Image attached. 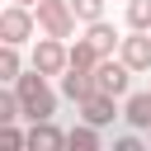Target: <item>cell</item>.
Masks as SVG:
<instances>
[{
	"mask_svg": "<svg viewBox=\"0 0 151 151\" xmlns=\"http://www.w3.org/2000/svg\"><path fill=\"white\" fill-rule=\"evenodd\" d=\"M66 142H71V132H61L52 118L28 127V151H66Z\"/></svg>",
	"mask_w": 151,
	"mask_h": 151,
	"instance_id": "ba28073f",
	"label": "cell"
},
{
	"mask_svg": "<svg viewBox=\"0 0 151 151\" xmlns=\"http://www.w3.org/2000/svg\"><path fill=\"white\" fill-rule=\"evenodd\" d=\"M38 33V14H33V5H5L0 9V42H28Z\"/></svg>",
	"mask_w": 151,
	"mask_h": 151,
	"instance_id": "3957f363",
	"label": "cell"
},
{
	"mask_svg": "<svg viewBox=\"0 0 151 151\" xmlns=\"http://www.w3.org/2000/svg\"><path fill=\"white\" fill-rule=\"evenodd\" d=\"M24 118V104H19V90L9 85L5 94H0V127H9V123H19Z\"/></svg>",
	"mask_w": 151,
	"mask_h": 151,
	"instance_id": "9a60e30c",
	"label": "cell"
},
{
	"mask_svg": "<svg viewBox=\"0 0 151 151\" xmlns=\"http://www.w3.org/2000/svg\"><path fill=\"white\" fill-rule=\"evenodd\" d=\"M61 94H66L71 104H85V99L94 94V71H76V66H71V71L61 76Z\"/></svg>",
	"mask_w": 151,
	"mask_h": 151,
	"instance_id": "30bf717a",
	"label": "cell"
},
{
	"mask_svg": "<svg viewBox=\"0 0 151 151\" xmlns=\"http://www.w3.org/2000/svg\"><path fill=\"white\" fill-rule=\"evenodd\" d=\"M33 14H38V28H42L47 38H71V33H76V9H71V0H38Z\"/></svg>",
	"mask_w": 151,
	"mask_h": 151,
	"instance_id": "7a4b0ae2",
	"label": "cell"
},
{
	"mask_svg": "<svg viewBox=\"0 0 151 151\" xmlns=\"http://www.w3.org/2000/svg\"><path fill=\"white\" fill-rule=\"evenodd\" d=\"M118 57H123L132 71H151V33H146V28H132V33L118 42Z\"/></svg>",
	"mask_w": 151,
	"mask_h": 151,
	"instance_id": "8992f818",
	"label": "cell"
},
{
	"mask_svg": "<svg viewBox=\"0 0 151 151\" xmlns=\"http://www.w3.org/2000/svg\"><path fill=\"white\" fill-rule=\"evenodd\" d=\"M33 66L42 71V76H66L71 71V47H66V38H38L33 42Z\"/></svg>",
	"mask_w": 151,
	"mask_h": 151,
	"instance_id": "277c9868",
	"label": "cell"
},
{
	"mask_svg": "<svg viewBox=\"0 0 151 151\" xmlns=\"http://www.w3.org/2000/svg\"><path fill=\"white\" fill-rule=\"evenodd\" d=\"M14 90H19V104H24V118H28V123H42V118L57 113V90L47 85V76H42L38 66L24 71V76L14 80Z\"/></svg>",
	"mask_w": 151,
	"mask_h": 151,
	"instance_id": "6da1fadb",
	"label": "cell"
},
{
	"mask_svg": "<svg viewBox=\"0 0 151 151\" xmlns=\"http://www.w3.org/2000/svg\"><path fill=\"white\" fill-rule=\"evenodd\" d=\"M14 5H38V0H14Z\"/></svg>",
	"mask_w": 151,
	"mask_h": 151,
	"instance_id": "ffe728a7",
	"label": "cell"
},
{
	"mask_svg": "<svg viewBox=\"0 0 151 151\" xmlns=\"http://www.w3.org/2000/svg\"><path fill=\"white\" fill-rule=\"evenodd\" d=\"M85 42H90L99 57H113V47H118L123 38L113 33V24H109V19H94V24H85Z\"/></svg>",
	"mask_w": 151,
	"mask_h": 151,
	"instance_id": "9c48e42d",
	"label": "cell"
},
{
	"mask_svg": "<svg viewBox=\"0 0 151 151\" xmlns=\"http://www.w3.org/2000/svg\"><path fill=\"white\" fill-rule=\"evenodd\" d=\"M132 66L123 61V57H104L99 66H94V90H104V94H113V99H123L127 94V85H132Z\"/></svg>",
	"mask_w": 151,
	"mask_h": 151,
	"instance_id": "5b68a950",
	"label": "cell"
},
{
	"mask_svg": "<svg viewBox=\"0 0 151 151\" xmlns=\"http://www.w3.org/2000/svg\"><path fill=\"white\" fill-rule=\"evenodd\" d=\"M19 76H24V61H19V47H14V42H0V80H5V85H14Z\"/></svg>",
	"mask_w": 151,
	"mask_h": 151,
	"instance_id": "7c38bea8",
	"label": "cell"
},
{
	"mask_svg": "<svg viewBox=\"0 0 151 151\" xmlns=\"http://www.w3.org/2000/svg\"><path fill=\"white\" fill-rule=\"evenodd\" d=\"M71 9H76V19H80V24L104 19V0H71Z\"/></svg>",
	"mask_w": 151,
	"mask_h": 151,
	"instance_id": "ac0fdd59",
	"label": "cell"
},
{
	"mask_svg": "<svg viewBox=\"0 0 151 151\" xmlns=\"http://www.w3.org/2000/svg\"><path fill=\"white\" fill-rule=\"evenodd\" d=\"M66 151H104V146H99V127H90V123L71 127V142H66Z\"/></svg>",
	"mask_w": 151,
	"mask_h": 151,
	"instance_id": "4fadbf2b",
	"label": "cell"
},
{
	"mask_svg": "<svg viewBox=\"0 0 151 151\" xmlns=\"http://www.w3.org/2000/svg\"><path fill=\"white\" fill-rule=\"evenodd\" d=\"M113 151H151V142H142L137 132H123V137L113 142Z\"/></svg>",
	"mask_w": 151,
	"mask_h": 151,
	"instance_id": "d6986e66",
	"label": "cell"
},
{
	"mask_svg": "<svg viewBox=\"0 0 151 151\" xmlns=\"http://www.w3.org/2000/svg\"><path fill=\"white\" fill-rule=\"evenodd\" d=\"M80 109V123H90V127H109L113 118H118V109H113V94H104V90H94L85 104H76Z\"/></svg>",
	"mask_w": 151,
	"mask_h": 151,
	"instance_id": "52a82bcc",
	"label": "cell"
},
{
	"mask_svg": "<svg viewBox=\"0 0 151 151\" xmlns=\"http://www.w3.org/2000/svg\"><path fill=\"white\" fill-rule=\"evenodd\" d=\"M0 151H28V132H19V123H9L0 132Z\"/></svg>",
	"mask_w": 151,
	"mask_h": 151,
	"instance_id": "e0dca14e",
	"label": "cell"
},
{
	"mask_svg": "<svg viewBox=\"0 0 151 151\" xmlns=\"http://www.w3.org/2000/svg\"><path fill=\"white\" fill-rule=\"evenodd\" d=\"M123 118H127V127H137V132H151V94H127V104H123Z\"/></svg>",
	"mask_w": 151,
	"mask_h": 151,
	"instance_id": "8fae6325",
	"label": "cell"
},
{
	"mask_svg": "<svg viewBox=\"0 0 151 151\" xmlns=\"http://www.w3.org/2000/svg\"><path fill=\"white\" fill-rule=\"evenodd\" d=\"M127 28H146L151 33V0H127Z\"/></svg>",
	"mask_w": 151,
	"mask_h": 151,
	"instance_id": "2e32d148",
	"label": "cell"
},
{
	"mask_svg": "<svg viewBox=\"0 0 151 151\" xmlns=\"http://www.w3.org/2000/svg\"><path fill=\"white\" fill-rule=\"evenodd\" d=\"M99 61H104V57H99L85 38H80V42H71V66H76V71H94Z\"/></svg>",
	"mask_w": 151,
	"mask_h": 151,
	"instance_id": "5bb4252c",
	"label": "cell"
}]
</instances>
